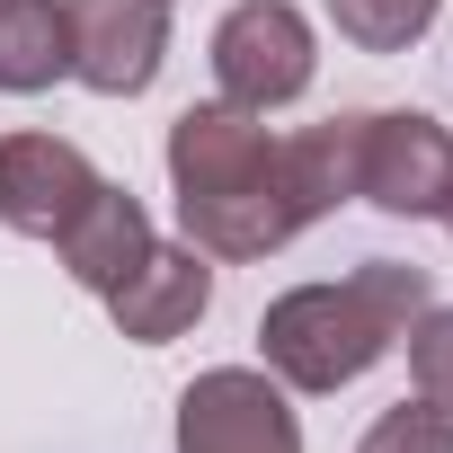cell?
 Instances as JSON below:
<instances>
[{
  "mask_svg": "<svg viewBox=\"0 0 453 453\" xmlns=\"http://www.w3.org/2000/svg\"><path fill=\"white\" fill-rule=\"evenodd\" d=\"M444 222H453V213H444Z\"/></svg>",
  "mask_w": 453,
  "mask_h": 453,
  "instance_id": "9a60e30c",
  "label": "cell"
},
{
  "mask_svg": "<svg viewBox=\"0 0 453 453\" xmlns=\"http://www.w3.org/2000/svg\"><path fill=\"white\" fill-rule=\"evenodd\" d=\"M409 382H418V400L453 409V303H426L409 320Z\"/></svg>",
  "mask_w": 453,
  "mask_h": 453,
  "instance_id": "5bb4252c",
  "label": "cell"
},
{
  "mask_svg": "<svg viewBox=\"0 0 453 453\" xmlns=\"http://www.w3.org/2000/svg\"><path fill=\"white\" fill-rule=\"evenodd\" d=\"M435 10H444V0H329V27L356 54H409L435 27Z\"/></svg>",
  "mask_w": 453,
  "mask_h": 453,
  "instance_id": "7c38bea8",
  "label": "cell"
},
{
  "mask_svg": "<svg viewBox=\"0 0 453 453\" xmlns=\"http://www.w3.org/2000/svg\"><path fill=\"white\" fill-rule=\"evenodd\" d=\"M98 303H107V320H116L134 347H169V338H187V329L204 320V303H213V258H204L196 241H187V250H178V241H151Z\"/></svg>",
  "mask_w": 453,
  "mask_h": 453,
  "instance_id": "52a82bcc",
  "label": "cell"
},
{
  "mask_svg": "<svg viewBox=\"0 0 453 453\" xmlns=\"http://www.w3.org/2000/svg\"><path fill=\"white\" fill-rule=\"evenodd\" d=\"M54 250H63V267H72V285H89V294H107L142 250H151V213H142V196H125V187H89V204L54 232Z\"/></svg>",
  "mask_w": 453,
  "mask_h": 453,
  "instance_id": "9c48e42d",
  "label": "cell"
},
{
  "mask_svg": "<svg viewBox=\"0 0 453 453\" xmlns=\"http://www.w3.org/2000/svg\"><path fill=\"white\" fill-rule=\"evenodd\" d=\"M356 160H365V116H329V125L285 134V187H294L303 232H311L320 213L356 204Z\"/></svg>",
  "mask_w": 453,
  "mask_h": 453,
  "instance_id": "30bf717a",
  "label": "cell"
},
{
  "mask_svg": "<svg viewBox=\"0 0 453 453\" xmlns=\"http://www.w3.org/2000/svg\"><path fill=\"white\" fill-rule=\"evenodd\" d=\"M178 453H303L294 400L258 365H213L178 391Z\"/></svg>",
  "mask_w": 453,
  "mask_h": 453,
  "instance_id": "277c9868",
  "label": "cell"
},
{
  "mask_svg": "<svg viewBox=\"0 0 453 453\" xmlns=\"http://www.w3.org/2000/svg\"><path fill=\"white\" fill-rule=\"evenodd\" d=\"M89 187H98V169H89L81 142H63V134H0V222H10V232L54 241L89 204Z\"/></svg>",
  "mask_w": 453,
  "mask_h": 453,
  "instance_id": "ba28073f",
  "label": "cell"
},
{
  "mask_svg": "<svg viewBox=\"0 0 453 453\" xmlns=\"http://www.w3.org/2000/svg\"><path fill=\"white\" fill-rule=\"evenodd\" d=\"M169 187L204 258H276L303 232L285 187V142L232 98H204L169 125Z\"/></svg>",
  "mask_w": 453,
  "mask_h": 453,
  "instance_id": "6da1fadb",
  "label": "cell"
},
{
  "mask_svg": "<svg viewBox=\"0 0 453 453\" xmlns=\"http://www.w3.org/2000/svg\"><path fill=\"white\" fill-rule=\"evenodd\" d=\"M311 63H320V45H311V19L294 0H241V10H222V27H213V81L250 116L294 107L311 89Z\"/></svg>",
  "mask_w": 453,
  "mask_h": 453,
  "instance_id": "3957f363",
  "label": "cell"
},
{
  "mask_svg": "<svg viewBox=\"0 0 453 453\" xmlns=\"http://www.w3.org/2000/svg\"><path fill=\"white\" fill-rule=\"evenodd\" d=\"M356 453H453V409H435V400H400V409H382V418L365 426Z\"/></svg>",
  "mask_w": 453,
  "mask_h": 453,
  "instance_id": "4fadbf2b",
  "label": "cell"
},
{
  "mask_svg": "<svg viewBox=\"0 0 453 453\" xmlns=\"http://www.w3.org/2000/svg\"><path fill=\"white\" fill-rule=\"evenodd\" d=\"M356 196L400 213V222H444L453 213V134L418 107L365 116V160H356Z\"/></svg>",
  "mask_w": 453,
  "mask_h": 453,
  "instance_id": "5b68a950",
  "label": "cell"
},
{
  "mask_svg": "<svg viewBox=\"0 0 453 453\" xmlns=\"http://www.w3.org/2000/svg\"><path fill=\"white\" fill-rule=\"evenodd\" d=\"M54 81H72V19H63V0H0V89L36 98Z\"/></svg>",
  "mask_w": 453,
  "mask_h": 453,
  "instance_id": "8fae6325",
  "label": "cell"
},
{
  "mask_svg": "<svg viewBox=\"0 0 453 453\" xmlns=\"http://www.w3.org/2000/svg\"><path fill=\"white\" fill-rule=\"evenodd\" d=\"M426 303H435L426 267L365 258V267L338 276V285H294V294H276L267 320H258V356H267V373H276L285 391H347V382H365V373L409 338V320H418Z\"/></svg>",
  "mask_w": 453,
  "mask_h": 453,
  "instance_id": "7a4b0ae2",
  "label": "cell"
},
{
  "mask_svg": "<svg viewBox=\"0 0 453 453\" xmlns=\"http://www.w3.org/2000/svg\"><path fill=\"white\" fill-rule=\"evenodd\" d=\"M72 81L98 98H142L169 63V0H63Z\"/></svg>",
  "mask_w": 453,
  "mask_h": 453,
  "instance_id": "8992f818",
  "label": "cell"
}]
</instances>
